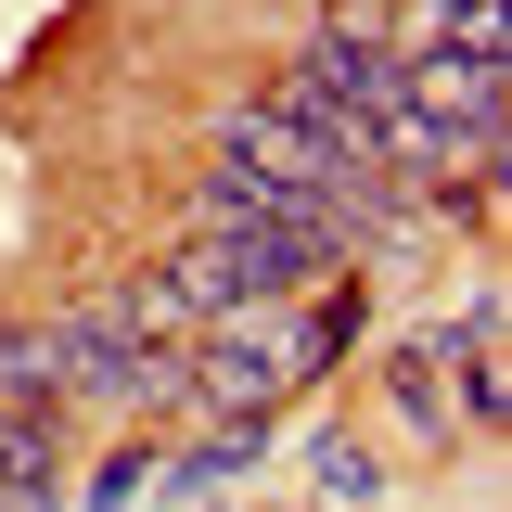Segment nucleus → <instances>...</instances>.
Listing matches in <instances>:
<instances>
[{"instance_id":"nucleus-1","label":"nucleus","mask_w":512,"mask_h":512,"mask_svg":"<svg viewBox=\"0 0 512 512\" xmlns=\"http://www.w3.org/2000/svg\"><path fill=\"white\" fill-rule=\"evenodd\" d=\"M308 474L333 487V500H372V487H384V461H372L359 436H308Z\"/></svg>"}]
</instances>
